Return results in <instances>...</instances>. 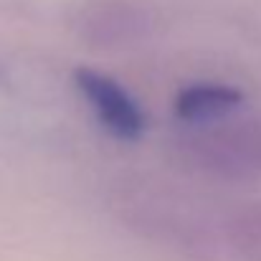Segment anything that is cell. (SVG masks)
Listing matches in <instances>:
<instances>
[{
    "mask_svg": "<svg viewBox=\"0 0 261 261\" xmlns=\"http://www.w3.org/2000/svg\"><path fill=\"white\" fill-rule=\"evenodd\" d=\"M150 13L132 0H84L71 25L91 46H124L147 36Z\"/></svg>",
    "mask_w": 261,
    "mask_h": 261,
    "instance_id": "cell-2",
    "label": "cell"
},
{
    "mask_svg": "<svg viewBox=\"0 0 261 261\" xmlns=\"http://www.w3.org/2000/svg\"><path fill=\"white\" fill-rule=\"evenodd\" d=\"M241 104L244 94L236 87L221 82H198L177 91L175 114L193 127H203L228 119Z\"/></svg>",
    "mask_w": 261,
    "mask_h": 261,
    "instance_id": "cell-3",
    "label": "cell"
},
{
    "mask_svg": "<svg viewBox=\"0 0 261 261\" xmlns=\"http://www.w3.org/2000/svg\"><path fill=\"white\" fill-rule=\"evenodd\" d=\"M76 89L89 101L91 112L96 114L99 124L122 142H135L147 129V117L142 107L132 99V94L114 82L112 76L94 71V69H79L74 74Z\"/></svg>",
    "mask_w": 261,
    "mask_h": 261,
    "instance_id": "cell-1",
    "label": "cell"
}]
</instances>
